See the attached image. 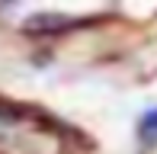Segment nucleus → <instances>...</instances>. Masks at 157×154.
<instances>
[{"mask_svg":"<svg viewBox=\"0 0 157 154\" xmlns=\"http://www.w3.org/2000/svg\"><path fill=\"white\" fill-rule=\"evenodd\" d=\"M55 26H67V19L64 16H35L26 23V29L29 32H58Z\"/></svg>","mask_w":157,"mask_h":154,"instance_id":"obj_1","label":"nucleus"},{"mask_svg":"<svg viewBox=\"0 0 157 154\" xmlns=\"http://www.w3.org/2000/svg\"><path fill=\"white\" fill-rule=\"evenodd\" d=\"M141 138H144L147 144L157 141V109H151V113L141 119Z\"/></svg>","mask_w":157,"mask_h":154,"instance_id":"obj_2","label":"nucleus"}]
</instances>
